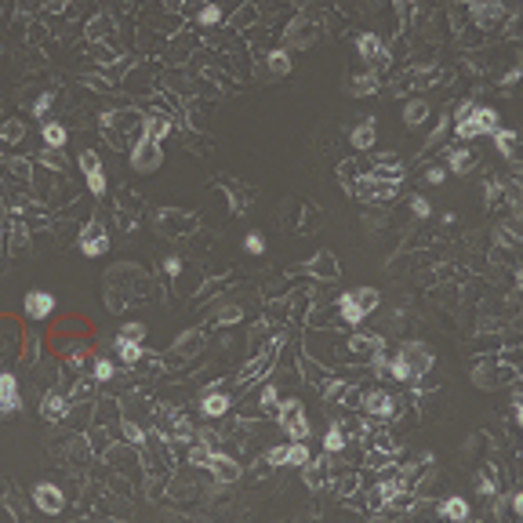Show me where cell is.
Wrapping results in <instances>:
<instances>
[{
  "label": "cell",
  "mask_w": 523,
  "mask_h": 523,
  "mask_svg": "<svg viewBox=\"0 0 523 523\" xmlns=\"http://www.w3.org/2000/svg\"><path fill=\"white\" fill-rule=\"evenodd\" d=\"M389 374L396 378V382H418V378H425L429 374V367H433V353L425 349L422 342H407L400 353H396L389 363Z\"/></svg>",
  "instance_id": "cell-1"
},
{
  "label": "cell",
  "mask_w": 523,
  "mask_h": 523,
  "mask_svg": "<svg viewBox=\"0 0 523 523\" xmlns=\"http://www.w3.org/2000/svg\"><path fill=\"white\" fill-rule=\"evenodd\" d=\"M374 309H378V291L374 288H356V291H345L338 298V313H342V320L349 327H360L367 320V313H374Z\"/></svg>",
  "instance_id": "cell-2"
},
{
  "label": "cell",
  "mask_w": 523,
  "mask_h": 523,
  "mask_svg": "<svg viewBox=\"0 0 523 523\" xmlns=\"http://www.w3.org/2000/svg\"><path fill=\"white\" fill-rule=\"evenodd\" d=\"M276 422H280V429L291 436V443H306V436H309V418H306L302 400H280V404H276Z\"/></svg>",
  "instance_id": "cell-3"
},
{
  "label": "cell",
  "mask_w": 523,
  "mask_h": 523,
  "mask_svg": "<svg viewBox=\"0 0 523 523\" xmlns=\"http://www.w3.org/2000/svg\"><path fill=\"white\" fill-rule=\"evenodd\" d=\"M109 251V236H106V226L99 218H91L88 226H84V233H81V255H88V258H99V255H106Z\"/></svg>",
  "instance_id": "cell-4"
},
{
  "label": "cell",
  "mask_w": 523,
  "mask_h": 523,
  "mask_svg": "<svg viewBox=\"0 0 523 523\" xmlns=\"http://www.w3.org/2000/svg\"><path fill=\"white\" fill-rule=\"evenodd\" d=\"M81 171H84V179H88V189H91V197H106V171H102V160H99V153L94 149H84L81 153Z\"/></svg>",
  "instance_id": "cell-5"
},
{
  "label": "cell",
  "mask_w": 523,
  "mask_h": 523,
  "mask_svg": "<svg viewBox=\"0 0 523 523\" xmlns=\"http://www.w3.org/2000/svg\"><path fill=\"white\" fill-rule=\"evenodd\" d=\"M160 160H164V153H160V146L156 142H149V138H138L135 146H131V167L135 171H156L160 167Z\"/></svg>",
  "instance_id": "cell-6"
},
{
  "label": "cell",
  "mask_w": 523,
  "mask_h": 523,
  "mask_svg": "<svg viewBox=\"0 0 523 523\" xmlns=\"http://www.w3.org/2000/svg\"><path fill=\"white\" fill-rule=\"evenodd\" d=\"M356 51H360V58L367 62V66H385L389 62V47L378 40V33H360L356 37Z\"/></svg>",
  "instance_id": "cell-7"
},
{
  "label": "cell",
  "mask_w": 523,
  "mask_h": 523,
  "mask_svg": "<svg viewBox=\"0 0 523 523\" xmlns=\"http://www.w3.org/2000/svg\"><path fill=\"white\" fill-rule=\"evenodd\" d=\"M33 505L40 513H47V516H58L62 505H66V498H62V490L55 483H37L33 487Z\"/></svg>",
  "instance_id": "cell-8"
},
{
  "label": "cell",
  "mask_w": 523,
  "mask_h": 523,
  "mask_svg": "<svg viewBox=\"0 0 523 523\" xmlns=\"http://www.w3.org/2000/svg\"><path fill=\"white\" fill-rule=\"evenodd\" d=\"M22 309L29 320H47V316L55 313V294L51 291H29L22 298Z\"/></svg>",
  "instance_id": "cell-9"
},
{
  "label": "cell",
  "mask_w": 523,
  "mask_h": 523,
  "mask_svg": "<svg viewBox=\"0 0 523 523\" xmlns=\"http://www.w3.org/2000/svg\"><path fill=\"white\" fill-rule=\"evenodd\" d=\"M363 410L385 422V418H392V415H396V400H392V396H389L385 389H371L367 396H363Z\"/></svg>",
  "instance_id": "cell-10"
},
{
  "label": "cell",
  "mask_w": 523,
  "mask_h": 523,
  "mask_svg": "<svg viewBox=\"0 0 523 523\" xmlns=\"http://www.w3.org/2000/svg\"><path fill=\"white\" fill-rule=\"evenodd\" d=\"M208 472L218 480V483H233V480H240V465L233 462L229 454H218V451H211V458H208Z\"/></svg>",
  "instance_id": "cell-11"
},
{
  "label": "cell",
  "mask_w": 523,
  "mask_h": 523,
  "mask_svg": "<svg viewBox=\"0 0 523 523\" xmlns=\"http://www.w3.org/2000/svg\"><path fill=\"white\" fill-rule=\"evenodd\" d=\"M19 407H22L19 378H15V374H0V415H15Z\"/></svg>",
  "instance_id": "cell-12"
},
{
  "label": "cell",
  "mask_w": 523,
  "mask_h": 523,
  "mask_svg": "<svg viewBox=\"0 0 523 523\" xmlns=\"http://www.w3.org/2000/svg\"><path fill=\"white\" fill-rule=\"evenodd\" d=\"M200 410H204V418H222V415L229 410V396L218 392V389L204 392V396H200Z\"/></svg>",
  "instance_id": "cell-13"
},
{
  "label": "cell",
  "mask_w": 523,
  "mask_h": 523,
  "mask_svg": "<svg viewBox=\"0 0 523 523\" xmlns=\"http://www.w3.org/2000/svg\"><path fill=\"white\" fill-rule=\"evenodd\" d=\"M40 415H44L47 422H62V418L69 415L66 396H62V392H47V396H44V404H40Z\"/></svg>",
  "instance_id": "cell-14"
},
{
  "label": "cell",
  "mask_w": 523,
  "mask_h": 523,
  "mask_svg": "<svg viewBox=\"0 0 523 523\" xmlns=\"http://www.w3.org/2000/svg\"><path fill=\"white\" fill-rule=\"evenodd\" d=\"M472 124L480 128V135H495L501 128V120H498V113L490 106H476V109H472Z\"/></svg>",
  "instance_id": "cell-15"
},
{
  "label": "cell",
  "mask_w": 523,
  "mask_h": 523,
  "mask_svg": "<svg viewBox=\"0 0 523 523\" xmlns=\"http://www.w3.org/2000/svg\"><path fill=\"white\" fill-rule=\"evenodd\" d=\"M349 142H353L356 149H371V146H374V120H371V117H363V120L356 124V128L349 131Z\"/></svg>",
  "instance_id": "cell-16"
},
{
  "label": "cell",
  "mask_w": 523,
  "mask_h": 523,
  "mask_svg": "<svg viewBox=\"0 0 523 523\" xmlns=\"http://www.w3.org/2000/svg\"><path fill=\"white\" fill-rule=\"evenodd\" d=\"M440 516L451 520V523H465V520H469V501L454 495V498H447V501L440 505Z\"/></svg>",
  "instance_id": "cell-17"
},
{
  "label": "cell",
  "mask_w": 523,
  "mask_h": 523,
  "mask_svg": "<svg viewBox=\"0 0 523 523\" xmlns=\"http://www.w3.org/2000/svg\"><path fill=\"white\" fill-rule=\"evenodd\" d=\"M469 11H472V19H476L483 29H490V26H495L501 15H505L501 4H469Z\"/></svg>",
  "instance_id": "cell-18"
},
{
  "label": "cell",
  "mask_w": 523,
  "mask_h": 523,
  "mask_svg": "<svg viewBox=\"0 0 523 523\" xmlns=\"http://www.w3.org/2000/svg\"><path fill=\"white\" fill-rule=\"evenodd\" d=\"M142 342H131V338H120L117 335V356H120V363H128V367H135V363L142 360Z\"/></svg>",
  "instance_id": "cell-19"
},
{
  "label": "cell",
  "mask_w": 523,
  "mask_h": 523,
  "mask_svg": "<svg viewBox=\"0 0 523 523\" xmlns=\"http://www.w3.org/2000/svg\"><path fill=\"white\" fill-rule=\"evenodd\" d=\"M40 135H44V142H47V149H62L69 142V131L62 128V124H55V120H47L44 128H40Z\"/></svg>",
  "instance_id": "cell-20"
},
{
  "label": "cell",
  "mask_w": 523,
  "mask_h": 523,
  "mask_svg": "<svg viewBox=\"0 0 523 523\" xmlns=\"http://www.w3.org/2000/svg\"><path fill=\"white\" fill-rule=\"evenodd\" d=\"M167 128H171V124H167L164 117H146V120H142V138L160 142V138L167 135Z\"/></svg>",
  "instance_id": "cell-21"
},
{
  "label": "cell",
  "mask_w": 523,
  "mask_h": 523,
  "mask_svg": "<svg viewBox=\"0 0 523 523\" xmlns=\"http://www.w3.org/2000/svg\"><path fill=\"white\" fill-rule=\"evenodd\" d=\"M378 91V73H360L353 84H349V94H356V99H363V94H374Z\"/></svg>",
  "instance_id": "cell-22"
},
{
  "label": "cell",
  "mask_w": 523,
  "mask_h": 523,
  "mask_svg": "<svg viewBox=\"0 0 523 523\" xmlns=\"http://www.w3.org/2000/svg\"><path fill=\"white\" fill-rule=\"evenodd\" d=\"M345 429H342V425L335 422V425H331V429H327V436H324V451H331V454H338V451H345Z\"/></svg>",
  "instance_id": "cell-23"
},
{
  "label": "cell",
  "mask_w": 523,
  "mask_h": 523,
  "mask_svg": "<svg viewBox=\"0 0 523 523\" xmlns=\"http://www.w3.org/2000/svg\"><path fill=\"white\" fill-rule=\"evenodd\" d=\"M400 495H404V483H400V480H385V483H378V501H382V505H392Z\"/></svg>",
  "instance_id": "cell-24"
},
{
  "label": "cell",
  "mask_w": 523,
  "mask_h": 523,
  "mask_svg": "<svg viewBox=\"0 0 523 523\" xmlns=\"http://www.w3.org/2000/svg\"><path fill=\"white\" fill-rule=\"evenodd\" d=\"M425 117H429V106H425L422 99H418V102H410V106L404 109V120L410 124V128H418V124H422Z\"/></svg>",
  "instance_id": "cell-25"
},
{
  "label": "cell",
  "mask_w": 523,
  "mask_h": 523,
  "mask_svg": "<svg viewBox=\"0 0 523 523\" xmlns=\"http://www.w3.org/2000/svg\"><path fill=\"white\" fill-rule=\"evenodd\" d=\"M306 462H309L306 443H288V458H283V465H306Z\"/></svg>",
  "instance_id": "cell-26"
},
{
  "label": "cell",
  "mask_w": 523,
  "mask_h": 523,
  "mask_svg": "<svg viewBox=\"0 0 523 523\" xmlns=\"http://www.w3.org/2000/svg\"><path fill=\"white\" fill-rule=\"evenodd\" d=\"M447 164H451L454 174H465V167L472 164V156H469V149H451V160Z\"/></svg>",
  "instance_id": "cell-27"
},
{
  "label": "cell",
  "mask_w": 523,
  "mask_h": 523,
  "mask_svg": "<svg viewBox=\"0 0 523 523\" xmlns=\"http://www.w3.org/2000/svg\"><path fill=\"white\" fill-rule=\"evenodd\" d=\"M454 135L462 138V142H472V138H480V128H476V124H472V117H469V120H458V124H454Z\"/></svg>",
  "instance_id": "cell-28"
},
{
  "label": "cell",
  "mask_w": 523,
  "mask_h": 523,
  "mask_svg": "<svg viewBox=\"0 0 523 523\" xmlns=\"http://www.w3.org/2000/svg\"><path fill=\"white\" fill-rule=\"evenodd\" d=\"M349 349H356V353H367V349H385V342L378 338V335H374V338H363V335H356L353 342H349Z\"/></svg>",
  "instance_id": "cell-29"
},
{
  "label": "cell",
  "mask_w": 523,
  "mask_h": 523,
  "mask_svg": "<svg viewBox=\"0 0 523 523\" xmlns=\"http://www.w3.org/2000/svg\"><path fill=\"white\" fill-rule=\"evenodd\" d=\"M269 69H273V73H288L291 69V55L288 51H273V55H269Z\"/></svg>",
  "instance_id": "cell-30"
},
{
  "label": "cell",
  "mask_w": 523,
  "mask_h": 523,
  "mask_svg": "<svg viewBox=\"0 0 523 523\" xmlns=\"http://www.w3.org/2000/svg\"><path fill=\"white\" fill-rule=\"evenodd\" d=\"M208 458H211V447H208V443H197V447L189 451V462L200 465V469H208Z\"/></svg>",
  "instance_id": "cell-31"
},
{
  "label": "cell",
  "mask_w": 523,
  "mask_h": 523,
  "mask_svg": "<svg viewBox=\"0 0 523 523\" xmlns=\"http://www.w3.org/2000/svg\"><path fill=\"white\" fill-rule=\"evenodd\" d=\"M244 251H247V255H262V251H265V236L247 233V236H244Z\"/></svg>",
  "instance_id": "cell-32"
},
{
  "label": "cell",
  "mask_w": 523,
  "mask_h": 523,
  "mask_svg": "<svg viewBox=\"0 0 523 523\" xmlns=\"http://www.w3.org/2000/svg\"><path fill=\"white\" fill-rule=\"evenodd\" d=\"M218 22H222V8L218 4L200 8V26H218Z\"/></svg>",
  "instance_id": "cell-33"
},
{
  "label": "cell",
  "mask_w": 523,
  "mask_h": 523,
  "mask_svg": "<svg viewBox=\"0 0 523 523\" xmlns=\"http://www.w3.org/2000/svg\"><path fill=\"white\" fill-rule=\"evenodd\" d=\"M495 142H498V149H501L505 156H513V142H516V135H513V131L498 128V131H495Z\"/></svg>",
  "instance_id": "cell-34"
},
{
  "label": "cell",
  "mask_w": 523,
  "mask_h": 523,
  "mask_svg": "<svg viewBox=\"0 0 523 523\" xmlns=\"http://www.w3.org/2000/svg\"><path fill=\"white\" fill-rule=\"evenodd\" d=\"M120 338L142 342V338H146V324H124V327H120Z\"/></svg>",
  "instance_id": "cell-35"
},
{
  "label": "cell",
  "mask_w": 523,
  "mask_h": 523,
  "mask_svg": "<svg viewBox=\"0 0 523 523\" xmlns=\"http://www.w3.org/2000/svg\"><path fill=\"white\" fill-rule=\"evenodd\" d=\"M109 378H113V363H109L106 356L94 360V382H109Z\"/></svg>",
  "instance_id": "cell-36"
},
{
  "label": "cell",
  "mask_w": 523,
  "mask_h": 523,
  "mask_svg": "<svg viewBox=\"0 0 523 523\" xmlns=\"http://www.w3.org/2000/svg\"><path fill=\"white\" fill-rule=\"evenodd\" d=\"M51 102H55V94H51V91H44V94H40V99L33 102V117H44V113H47V109H51Z\"/></svg>",
  "instance_id": "cell-37"
},
{
  "label": "cell",
  "mask_w": 523,
  "mask_h": 523,
  "mask_svg": "<svg viewBox=\"0 0 523 523\" xmlns=\"http://www.w3.org/2000/svg\"><path fill=\"white\" fill-rule=\"evenodd\" d=\"M193 342H200V331H185V335L174 342V349H179V353H189V345H193Z\"/></svg>",
  "instance_id": "cell-38"
},
{
  "label": "cell",
  "mask_w": 523,
  "mask_h": 523,
  "mask_svg": "<svg viewBox=\"0 0 523 523\" xmlns=\"http://www.w3.org/2000/svg\"><path fill=\"white\" fill-rule=\"evenodd\" d=\"M283 458H288V443H283V447H273L265 454V465H283Z\"/></svg>",
  "instance_id": "cell-39"
},
{
  "label": "cell",
  "mask_w": 523,
  "mask_h": 523,
  "mask_svg": "<svg viewBox=\"0 0 523 523\" xmlns=\"http://www.w3.org/2000/svg\"><path fill=\"white\" fill-rule=\"evenodd\" d=\"M410 211H415L418 218H425V215H429V200H425V197H410Z\"/></svg>",
  "instance_id": "cell-40"
},
{
  "label": "cell",
  "mask_w": 523,
  "mask_h": 523,
  "mask_svg": "<svg viewBox=\"0 0 523 523\" xmlns=\"http://www.w3.org/2000/svg\"><path fill=\"white\" fill-rule=\"evenodd\" d=\"M262 404H265V407H276V404H280L276 385H265V389H262Z\"/></svg>",
  "instance_id": "cell-41"
},
{
  "label": "cell",
  "mask_w": 523,
  "mask_h": 523,
  "mask_svg": "<svg viewBox=\"0 0 523 523\" xmlns=\"http://www.w3.org/2000/svg\"><path fill=\"white\" fill-rule=\"evenodd\" d=\"M124 436H128L131 443H142V440H146V436H142V429H138L135 422H124Z\"/></svg>",
  "instance_id": "cell-42"
},
{
  "label": "cell",
  "mask_w": 523,
  "mask_h": 523,
  "mask_svg": "<svg viewBox=\"0 0 523 523\" xmlns=\"http://www.w3.org/2000/svg\"><path fill=\"white\" fill-rule=\"evenodd\" d=\"M443 179H447V171H443V167H429V171H425V182H429V185H440Z\"/></svg>",
  "instance_id": "cell-43"
},
{
  "label": "cell",
  "mask_w": 523,
  "mask_h": 523,
  "mask_svg": "<svg viewBox=\"0 0 523 523\" xmlns=\"http://www.w3.org/2000/svg\"><path fill=\"white\" fill-rule=\"evenodd\" d=\"M164 273H167V276H179V273H182V258H174V255L164 258Z\"/></svg>",
  "instance_id": "cell-44"
},
{
  "label": "cell",
  "mask_w": 523,
  "mask_h": 523,
  "mask_svg": "<svg viewBox=\"0 0 523 523\" xmlns=\"http://www.w3.org/2000/svg\"><path fill=\"white\" fill-rule=\"evenodd\" d=\"M236 320H240V309H236V306H233V309H222V313H218V324H236Z\"/></svg>",
  "instance_id": "cell-45"
},
{
  "label": "cell",
  "mask_w": 523,
  "mask_h": 523,
  "mask_svg": "<svg viewBox=\"0 0 523 523\" xmlns=\"http://www.w3.org/2000/svg\"><path fill=\"white\" fill-rule=\"evenodd\" d=\"M44 160L51 164V167H62V164H66V156H62V149H47V153H44Z\"/></svg>",
  "instance_id": "cell-46"
},
{
  "label": "cell",
  "mask_w": 523,
  "mask_h": 523,
  "mask_svg": "<svg viewBox=\"0 0 523 523\" xmlns=\"http://www.w3.org/2000/svg\"><path fill=\"white\" fill-rule=\"evenodd\" d=\"M472 109H476V102H462V106H458V117H454V124H458V120H469V117H472Z\"/></svg>",
  "instance_id": "cell-47"
},
{
  "label": "cell",
  "mask_w": 523,
  "mask_h": 523,
  "mask_svg": "<svg viewBox=\"0 0 523 523\" xmlns=\"http://www.w3.org/2000/svg\"><path fill=\"white\" fill-rule=\"evenodd\" d=\"M19 135H22V124H19V120H11L8 128H4V138H8V142H15Z\"/></svg>",
  "instance_id": "cell-48"
},
{
  "label": "cell",
  "mask_w": 523,
  "mask_h": 523,
  "mask_svg": "<svg viewBox=\"0 0 523 523\" xmlns=\"http://www.w3.org/2000/svg\"><path fill=\"white\" fill-rule=\"evenodd\" d=\"M480 495L490 498V495H498V490H495V483H490V480H480Z\"/></svg>",
  "instance_id": "cell-49"
}]
</instances>
